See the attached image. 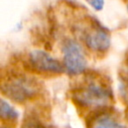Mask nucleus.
I'll use <instances>...</instances> for the list:
<instances>
[{"instance_id": "nucleus-1", "label": "nucleus", "mask_w": 128, "mask_h": 128, "mask_svg": "<svg viewBox=\"0 0 128 128\" xmlns=\"http://www.w3.org/2000/svg\"><path fill=\"white\" fill-rule=\"evenodd\" d=\"M113 98L110 87L103 81L90 80L75 88L72 92L73 101L85 108H101L106 106Z\"/></svg>"}, {"instance_id": "nucleus-2", "label": "nucleus", "mask_w": 128, "mask_h": 128, "mask_svg": "<svg viewBox=\"0 0 128 128\" xmlns=\"http://www.w3.org/2000/svg\"><path fill=\"white\" fill-rule=\"evenodd\" d=\"M2 94L16 103H25L37 97L40 91L38 82L25 75H11L1 83Z\"/></svg>"}, {"instance_id": "nucleus-3", "label": "nucleus", "mask_w": 128, "mask_h": 128, "mask_svg": "<svg viewBox=\"0 0 128 128\" xmlns=\"http://www.w3.org/2000/svg\"><path fill=\"white\" fill-rule=\"evenodd\" d=\"M65 71L72 76L83 73L87 68V60L80 43L74 39H66L62 45Z\"/></svg>"}, {"instance_id": "nucleus-4", "label": "nucleus", "mask_w": 128, "mask_h": 128, "mask_svg": "<svg viewBox=\"0 0 128 128\" xmlns=\"http://www.w3.org/2000/svg\"><path fill=\"white\" fill-rule=\"evenodd\" d=\"M28 63L33 70L43 73H62L64 64L43 50H33L28 54Z\"/></svg>"}, {"instance_id": "nucleus-5", "label": "nucleus", "mask_w": 128, "mask_h": 128, "mask_svg": "<svg viewBox=\"0 0 128 128\" xmlns=\"http://www.w3.org/2000/svg\"><path fill=\"white\" fill-rule=\"evenodd\" d=\"M84 42L94 52H105L109 49L111 40L108 31L101 25L96 24L84 34Z\"/></svg>"}, {"instance_id": "nucleus-6", "label": "nucleus", "mask_w": 128, "mask_h": 128, "mask_svg": "<svg viewBox=\"0 0 128 128\" xmlns=\"http://www.w3.org/2000/svg\"><path fill=\"white\" fill-rule=\"evenodd\" d=\"M91 128H127L117 120H115L111 115L107 113H98L94 116L91 122Z\"/></svg>"}, {"instance_id": "nucleus-7", "label": "nucleus", "mask_w": 128, "mask_h": 128, "mask_svg": "<svg viewBox=\"0 0 128 128\" xmlns=\"http://www.w3.org/2000/svg\"><path fill=\"white\" fill-rule=\"evenodd\" d=\"M0 115H1V119L3 122L4 121L13 122L17 120L19 117L18 111L4 99H1L0 101Z\"/></svg>"}, {"instance_id": "nucleus-8", "label": "nucleus", "mask_w": 128, "mask_h": 128, "mask_svg": "<svg viewBox=\"0 0 128 128\" xmlns=\"http://www.w3.org/2000/svg\"><path fill=\"white\" fill-rule=\"evenodd\" d=\"M22 128H54V127L46 125L40 120H38L37 118L31 116V117H27L24 120Z\"/></svg>"}, {"instance_id": "nucleus-9", "label": "nucleus", "mask_w": 128, "mask_h": 128, "mask_svg": "<svg viewBox=\"0 0 128 128\" xmlns=\"http://www.w3.org/2000/svg\"><path fill=\"white\" fill-rule=\"evenodd\" d=\"M85 2L95 11H101L105 5V0H85Z\"/></svg>"}, {"instance_id": "nucleus-10", "label": "nucleus", "mask_w": 128, "mask_h": 128, "mask_svg": "<svg viewBox=\"0 0 128 128\" xmlns=\"http://www.w3.org/2000/svg\"><path fill=\"white\" fill-rule=\"evenodd\" d=\"M125 116H126V119H127V121H128V108H127V110H126V113H125Z\"/></svg>"}, {"instance_id": "nucleus-11", "label": "nucleus", "mask_w": 128, "mask_h": 128, "mask_svg": "<svg viewBox=\"0 0 128 128\" xmlns=\"http://www.w3.org/2000/svg\"><path fill=\"white\" fill-rule=\"evenodd\" d=\"M127 10H128V2H127Z\"/></svg>"}]
</instances>
